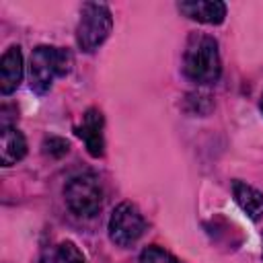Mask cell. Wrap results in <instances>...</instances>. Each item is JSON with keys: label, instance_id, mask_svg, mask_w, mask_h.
<instances>
[{"label": "cell", "instance_id": "obj_2", "mask_svg": "<svg viewBox=\"0 0 263 263\" xmlns=\"http://www.w3.org/2000/svg\"><path fill=\"white\" fill-rule=\"evenodd\" d=\"M74 55L66 47L55 45H37L29 62V84L37 95L51 90L55 78H64L72 72Z\"/></svg>", "mask_w": 263, "mask_h": 263}, {"label": "cell", "instance_id": "obj_7", "mask_svg": "<svg viewBox=\"0 0 263 263\" xmlns=\"http://www.w3.org/2000/svg\"><path fill=\"white\" fill-rule=\"evenodd\" d=\"M177 8L187 18L203 25H220L226 18V4L220 0H185Z\"/></svg>", "mask_w": 263, "mask_h": 263}, {"label": "cell", "instance_id": "obj_10", "mask_svg": "<svg viewBox=\"0 0 263 263\" xmlns=\"http://www.w3.org/2000/svg\"><path fill=\"white\" fill-rule=\"evenodd\" d=\"M232 195L238 203V208L253 220H261L263 218V193L251 185H247L245 181H234L232 183Z\"/></svg>", "mask_w": 263, "mask_h": 263}, {"label": "cell", "instance_id": "obj_13", "mask_svg": "<svg viewBox=\"0 0 263 263\" xmlns=\"http://www.w3.org/2000/svg\"><path fill=\"white\" fill-rule=\"evenodd\" d=\"M201 105H205V107H210L212 109V101H210V97L208 95H203V92H195V95H187V99H185V109L189 111V113H197V115H208L210 111L208 109H203Z\"/></svg>", "mask_w": 263, "mask_h": 263}, {"label": "cell", "instance_id": "obj_3", "mask_svg": "<svg viewBox=\"0 0 263 263\" xmlns=\"http://www.w3.org/2000/svg\"><path fill=\"white\" fill-rule=\"evenodd\" d=\"M113 29V16L109 6L101 2H84L76 25V45L84 53L99 49Z\"/></svg>", "mask_w": 263, "mask_h": 263}, {"label": "cell", "instance_id": "obj_11", "mask_svg": "<svg viewBox=\"0 0 263 263\" xmlns=\"http://www.w3.org/2000/svg\"><path fill=\"white\" fill-rule=\"evenodd\" d=\"M138 263H179L168 251H164L162 247L150 245L140 253V261Z\"/></svg>", "mask_w": 263, "mask_h": 263}, {"label": "cell", "instance_id": "obj_4", "mask_svg": "<svg viewBox=\"0 0 263 263\" xmlns=\"http://www.w3.org/2000/svg\"><path fill=\"white\" fill-rule=\"evenodd\" d=\"M64 201L78 218H95L103 208V187L92 173L74 175L64 187Z\"/></svg>", "mask_w": 263, "mask_h": 263}, {"label": "cell", "instance_id": "obj_8", "mask_svg": "<svg viewBox=\"0 0 263 263\" xmlns=\"http://www.w3.org/2000/svg\"><path fill=\"white\" fill-rule=\"evenodd\" d=\"M23 80V51L18 45H10L0 60V92L12 95Z\"/></svg>", "mask_w": 263, "mask_h": 263}, {"label": "cell", "instance_id": "obj_6", "mask_svg": "<svg viewBox=\"0 0 263 263\" xmlns=\"http://www.w3.org/2000/svg\"><path fill=\"white\" fill-rule=\"evenodd\" d=\"M103 127H105V119H103V113H101L97 107L86 109L84 115H82V121L74 127L76 136L84 142L88 154L95 156V158L103 156V152H105V136H103Z\"/></svg>", "mask_w": 263, "mask_h": 263}, {"label": "cell", "instance_id": "obj_1", "mask_svg": "<svg viewBox=\"0 0 263 263\" xmlns=\"http://www.w3.org/2000/svg\"><path fill=\"white\" fill-rule=\"evenodd\" d=\"M183 74L195 84H212L222 74L218 41L205 33H191L183 51Z\"/></svg>", "mask_w": 263, "mask_h": 263}, {"label": "cell", "instance_id": "obj_15", "mask_svg": "<svg viewBox=\"0 0 263 263\" xmlns=\"http://www.w3.org/2000/svg\"><path fill=\"white\" fill-rule=\"evenodd\" d=\"M259 109H261V113H263V95H261V101H259Z\"/></svg>", "mask_w": 263, "mask_h": 263}, {"label": "cell", "instance_id": "obj_14", "mask_svg": "<svg viewBox=\"0 0 263 263\" xmlns=\"http://www.w3.org/2000/svg\"><path fill=\"white\" fill-rule=\"evenodd\" d=\"M68 150H70V144L60 136H49L43 140V152L53 158H62L64 154H68Z\"/></svg>", "mask_w": 263, "mask_h": 263}, {"label": "cell", "instance_id": "obj_12", "mask_svg": "<svg viewBox=\"0 0 263 263\" xmlns=\"http://www.w3.org/2000/svg\"><path fill=\"white\" fill-rule=\"evenodd\" d=\"M58 257L62 263H88L84 253L72 242V240H64L60 247H58Z\"/></svg>", "mask_w": 263, "mask_h": 263}, {"label": "cell", "instance_id": "obj_5", "mask_svg": "<svg viewBox=\"0 0 263 263\" xmlns=\"http://www.w3.org/2000/svg\"><path fill=\"white\" fill-rule=\"evenodd\" d=\"M107 230H109L111 242H115L117 247H132L146 232V220H144V216L136 203L121 201L113 210L109 224H107Z\"/></svg>", "mask_w": 263, "mask_h": 263}, {"label": "cell", "instance_id": "obj_9", "mask_svg": "<svg viewBox=\"0 0 263 263\" xmlns=\"http://www.w3.org/2000/svg\"><path fill=\"white\" fill-rule=\"evenodd\" d=\"M27 154V140L14 125H2L0 134V162L2 166H12L21 162Z\"/></svg>", "mask_w": 263, "mask_h": 263}]
</instances>
